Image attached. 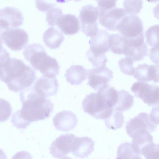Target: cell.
<instances>
[{"label":"cell","instance_id":"cell-1","mask_svg":"<svg viewBox=\"0 0 159 159\" xmlns=\"http://www.w3.org/2000/svg\"><path fill=\"white\" fill-rule=\"evenodd\" d=\"M20 97L22 107L13 114L11 120L17 128L26 129L31 123L49 117L53 111L54 104L50 100L37 95L31 87L21 91Z\"/></svg>","mask_w":159,"mask_h":159},{"label":"cell","instance_id":"cell-2","mask_svg":"<svg viewBox=\"0 0 159 159\" xmlns=\"http://www.w3.org/2000/svg\"><path fill=\"white\" fill-rule=\"evenodd\" d=\"M36 78L35 70L18 58H11L0 67V80L13 92H18L30 87Z\"/></svg>","mask_w":159,"mask_h":159},{"label":"cell","instance_id":"cell-3","mask_svg":"<svg viewBox=\"0 0 159 159\" xmlns=\"http://www.w3.org/2000/svg\"><path fill=\"white\" fill-rule=\"evenodd\" d=\"M23 54L33 67L43 76L55 77L58 74L60 67L57 61L48 55L41 44L35 43L29 44L24 49Z\"/></svg>","mask_w":159,"mask_h":159},{"label":"cell","instance_id":"cell-4","mask_svg":"<svg viewBox=\"0 0 159 159\" xmlns=\"http://www.w3.org/2000/svg\"><path fill=\"white\" fill-rule=\"evenodd\" d=\"M82 105L85 113L97 119L103 120L111 114L113 107L111 96L105 89L87 95Z\"/></svg>","mask_w":159,"mask_h":159},{"label":"cell","instance_id":"cell-5","mask_svg":"<svg viewBox=\"0 0 159 159\" xmlns=\"http://www.w3.org/2000/svg\"><path fill=\"white\" fill-rule=\"evenodd\" d=\"M97 7L91 4L83 6L80 11L79 17L81 31L91 37L96 35L98 28L97 22L99 15Z\"/></svg>","mask_w":159,"mask_h":159},{"label":"cell","instance_id":"cell-6","mask_svg":"<svg viewBox=\"0 0 159 159\" xmlns=\"http://www.w3.org/2000/svg\"><path fill=\"white\" fill-rule=\"evenodd\" d=\"M159 122L152 118L145 112H141L126 122L125 129L127 134L130 137L134 134L146 131L150 133L156 129Z\"/></svg>","mask_w":159,"mask_h":159},{"label":"cell","instance_id":"cell-7","mask_svg":"<svg viewBox=\"0 0 159 159\" xmlns=\"http://www.w3.org/2000/svg\"><path fill=\"white\" fill-rule=\"evenodd\" d=\"M131 90L136 97L141 99L148 106H158L159 93L158 85L138 81L133 84Z\"/></svg>","mask_w":159,"mask_h":159},{"label":"cell","instance_id":"cell-8","mask_svg":"<svg viewBox=\"0 0 159 159\" xmlns=\"http://www.w3.org/2000/svg\"><path fill=\"white\" fill-rule=\"evenodd\" d=\"M116 30L127 39L136 37L144 33L142 22L136 15L125 16L117 25Z\"/></svg>","mask_w":159,"mask_h":159},{"label":"cell","instance_id":"cell-9","mask_svg":"<svg viewBox=\"0 0 159 159\" xmlns=\"http://www.w3.org/2000/svg\"><path fill=\"white\" fill-rule=\"evenodd\" d=\"M2 41L11 50L18 51L27 44L29 38L26 32L20 28H9L2 35Z\"/></svg>","mask_w":159,"mask_h":159},{"label":"cell","instance_id":"cell-10","mask_svg":"<svg viewBox=\"0 0 159 159\" xmlns=\"http://www.w3.org/2000/svg\"><path fill=\"white\" fill-rule=\"evenodd\" d=\"M144 39V33L134 38L126 39V46L122 54L131 58L134 61L143 60L147 55L148 51Z\"/></svg>","mask_w":159,"mask_h":159},{"label":"cell","instance_id":"cell-11","mask_svg":"<svg viewBox=\"0 0 159 159\" xmlns=\"http://www.w3.org/2000/svg\"><path fill=\"white\" fill-rule=\"evenodd\" d=\"M113 72L106 67L89 69L87 70V84L98 92L109 85V82L113 78Z\"/></svg>","mask_w":159,"mask_h":159},{"label":"cell","instance_id":"cell-12","mask_svg":"<svg viewBox=\"0 0 159 159\" xmlns=\"http://www.w3.org/2000/svg\"><path fill=\"white\" fill-rule=\"evenodd\" d=\"M76 137L72 134L60 135L52 142L49 148L50 154L55 158H59L70 153Z\"/></svg>","mask_w":159,"mask_h":159},{"label":"cell","instance_id":"cell-13","mask_svg":"<svg viewBox=\"0 0 159 159\" xmlns=\"http://www.w3.org/2000/svg\"><path fill=\"white\" fill-rule=\"evenodd\" d=\"M58 85V80L55 77L43 75L36 80L31 88L38 96L46 98L57 94Z\"/></svg>","mask_w":159,"mask_h":159},{"label":"cell","instance_id":"cell-14","mask_svg":"<svg viewBox=\"0 0 159 159\" xmlns=\"http://www.w3.org/2000/svg\"><path fill=\"white\" fill-rule=\"evenodd\" d=\"M126 15L123 8L115 7L107 10L100 11L99 22L107 30L115 31L119 23Z\"/></svg>","mask_w":159,"mask_h":159},{"label":"cell","instance_id":"cell-15","mask_svg":"<svg viewBox=\"0 0 159 159\" xmlns=\"http://www.w3.org/2000/svg\"><path fill=\"white\" fill-rule=\"evenodd\" d=\"M110 35L106 30H98L96 35L89 41L90 48L86 53L87 56H97L109 52L108 39Z\"/></svg>","mask_w":159,"mask_h":159},{"label":"cell","instance_id":"cell-16","mask_svg":"<svg viewBox=\"0 0 159 159\" xmlns=\"http://www.w3.org/2000/svg\"><path fill=\"white\" fill-rule=\"evenodd\" d=\"M53 122L57 130L68 132L72 130L77 125L78 119L73 112L64 111L56 114L53 119Z\"/></svg>","mask_w":159,"mask_h":159},{"label":"cell","instance_id":"cell-17","mask_svg":"<svg viewBox=\"0 0 159 159\" xmlns=\"http://www.w3.org/2000/svg\"><path fill=\"white\" fill-rule=\"evenodd\" d=\"M133 77L139 82H147L153 81L159 82V65L140 64L135 68Z\"/></svg>","mask_w":159,"mask_h":159},{"label":"cell","instance_id":"cell-18","mask_svg":"<svg viewBox=\"0 0 159 159\" xmlns=\"http://www.w3.org/2000/svg\"><path fill=\"white\" fill-rule=\"evenodd\" d=\"M94 142L88 137L76 136L72 145L71 152L77 157H87L94 150Z\"/></svg>","mask_w":159,"mask_h":159},{"label":"cell","instance_id":"cell-19","mask_svg":"<svg viewBox=\"0 0 159 159\" xmlns=\"http://www.w3.org/2000/svg\"><path fill=\"white\" fill-rule=\"evenodd\" d=\"M56 25L61 32L66 34L72 35L80 30L79 19L74 15H62L57 20Z\"/></svg>","mask_w":159,"mask_h":159},{"label":"cell","instance_id":"cell-20","mask_svg":"<svg viewBox=\"0 0 159 159\" xmlns=\"http://www.w3.org/2000/svg\"><path fill=\"white\" fill-rule=\"evenodd\" d=\"M0 19L10 28H13L20 26L24 20L22 12L17 8L11 7H5L0 10Z\"/></svg>","mask_w":159,"mask_h":159},{"label":"cell","instance_id":"cell-21","mask_svg":"<svg viewBox=\"0 0 159 159\" xmlns=\"http://www.w3.org/2000/svg\"><path fill=\"white\" fill-rule=\"evenodd\" d=\"M43 39L45 45L51 49H56L64 40L62 32L57 28L52 27L48 28L43 34Z\"/></svg>","mask_w":159,"mask_h":159},{"label":"cell","instance_id":"cell-22","mask_svg":"<svg viewBox=\"0 0 159 159\" xmlns=\"http://www.w3.org/2000/svg\"><path fill=\"white\" fill-rule=\"evenodd\" d=\"M87 70L81 65H72L66 70V80L72 85L80 84L86 79Z\"/></svg>","mask_w":159,"mask_h":159},{"label":"cell","instance_id":"cell-23","mask_svg":"<svg viewBox=\"0 0 159 159\" xmlns=\"http://www.w3.org/2000/svg\"><path fill=\"white\" fill-rule=\"evenodd\" d=\"M134 96L124 89L118 91V98L114 108L123 112L128 111L132 107L134 103Z\"/></svg>","mask_w":159,"mask_h":159},{"label":"cell","instance_id":"cell-24","mask_svg":"<svg viewBox=\"0 0 159 159\" xmlns=\"http://www.w3.org/2000/svg\"><path fill=\"white\" fill-rule=\"evenodd\" d=\"M109 49L114 53L117 54H123L126 46L125 39L119 34L110 35L108 39Z\"/></svg>","mask_w":159,"mask_h":159},{"label":"cell","instance_id":"cell-25","mask_svg":"<svg viewBox=\"0 0 159 159\" xmlns=\"http://www.w3.org/2000/svg\"><path fill=\"white\" fill-rule=\"evenodd\" d=\"M104 120L108 129L116 130L121 128L124 123L123 112L113 108L111 114Z\"/></svg>","mask_w":159,"mask_h":159},{"label":"cell","instance_id":"cell-26","mask_svg":"<svg viewBox=\"0 0 159 159\" xmlns=\"http://www.w3.org/2000/svg\"><path fill=\"white\" fill-rule=\"evenodd\" d=\"M142 0H124V9L127 15H136L143 7Z\"/></svg>","mask_w":159,"mask_h":159},{"label":"cell","instance_id":"cell-27","mask_svg":"<svg viewBox=\"0 0 159 159\" xmlns=\"http://www.w3.org/2000/svg\"><path fill=\"white\" fill-rule=\"evenodd\" d=\"M141 155L145 159H159V145L153 142L146 144L142 148Z\"/></svg>","mask_w":159,"mask_h":159},{"label":"cell","instance_id":"cell-28","mask_svg":"<svg viewBox=\"0 0 159 159\" xmlns=\"http://www.w3.org/2000/svg\"><path fill=\"white\" fill-rule=\"evenodd\" d=\"M147 43L150 46L159 45V25H155L149 27L145 33Z\"/></svg>","mask_w":159,"mask_h":159},{"label":"cell","instance_id":"cell-29","mask_svg":"<svg viewBox=\"0 0 159 159\" xmlns=\"http://www.w3.org/2000/svg\"><path fill=\"white\" fill-rule=\"evenodd\" d=\"M135 154L132 148L131 143L125 142L118 146L117 157L115 159H130Z\"/></svg>","mask_w":159,"mask_h":159},{"label":"cell","instance_id":"cell-30","mask_svg":"<svg viewBox=\"0 0 159 159\" xmlns=\"http://www.w3.org/2000/svg\"><path fill=\"white\" fill-rule=\"evenodd\" d=\"M134 61L130 57H125L121 59L118 62L120 70L123 74L129 76L133 75L135 70Z\"/></svg>","mask_w":159,"mask_h":159},{"label":"cell","instance_id":"cell-31","mask_svg":"<svg viewBox=\"0 0 159 159\" xmlns=\"http://www.w3.org/2000/svg\"><path fill=\"white\" fill-rule=\"evenodd\" d=\"M62 15V10L55 6L47 11L46 20L48 25L54 26L56 25L57 20Z\"/></svg>","mask_w":159,"mask_h":159},{"label":"cell","instance_id":"cell-32","mask_svg":"<svg viewBox=\"0 0 159 159\" xmlns=\"http://www.w3.org/2000/svg\"><path fill=\"white\" fill-rule=\"evenodd\" d=\"M11 112L12 108L10 103L4 99L0 98V122L7 120Z\"/></svg>","mask_w":159,"mask_h":159},{"label":"cell","instance_id":"cell-33","mask_svg":"<svg viewBox=\"0 0 159 159\" xmlns=\"http://www.w3.org/2000/svg\"><path fill=\"white\" fill-rule=\"evenodd\" d=\"M98 7L99 11L110 9L116 6L117 0H97Z\"/></svg>","mask_w":159,"mask_h":159},{"label":"cell","instance_id":"cell-34","mask_svg":"<svg viewBox=\"0 0 159 159\" xmlns=\"http://www.w3.org/2000/svg\"><path fill=\"white\" fill-rule=\"evenodd\" d=\"M36 7L39 11H47L52 7L55 6L53 2H47L45 1H36Z\"/></svg>","mask_w":159,"mask_h":159},{"label":"cell","instance_id":"cell-35","mask_svg":"<svg viewBox=\"0 0 159 159\" xmlns=\"http://www.w3.org/2000/svg\"><path fill=\"white\" fill-rule=\"evenodd\" d=\"M159 45L152 47L149 50V56L151 60L154 63L158 64Z\"/></svg>","mask_w":159,"mask_h":159},{"label":"cell","instance_id":"cell-36","mask_svg":"<svg viewBox=\"0 0 159 159\" xmlns=\"http://www.w3.org/2000/svg\"><path fill=\"white\" fill-rule=\"evenodd\" d=\"M11 159H33L32 156L28 152L22 151L16 152Z\"/></svg>","mask_w":159,"mask_h":159},{"label":"cell","instance_id":"cell-37","mask_svg":"<svg viewBox=\"0 0 159 159\" xmlns=\"http://www.w3.org/2000/svg\"><path fill=\"white\" fill-rule=\"evenodd\" d=\"M0 159H7V157L4 151L0 148Z\"/></svg>","mask_w":159,"mask_h":159},{"label":"cell","instance_id":"cell-38","mask_svg":"<svg viewBox=\"0 0 159 159\" xmlns=\"http://www.w3.org/2000/svg\"><path fill=\"white\" fill-rule=\"evenodd\" d=\"M2 38L0 37V54L5 49L2 46Z\"/></svg>","mask_w":159,"mask_h":159},{"label":"cell","instance_id":"cell-39","mask_svg":"<svg viewBox=\"0 0 159 159\" xmlns=\"http://www.w3.org/2000/svg\"><path fill=\"white\" fill-rule=\"evenodd\" d=\"M130 159H143L140 156L135 155L132 157Z\"/></svg>","mask_w":159,"mask_h":159},{"label":"cell","instance_id":"cell-40","mask_svg":"<svg viewBox=\"0 0 159 159\" xmlns=\"http://www.w3.org/2000/svg\"><path fill=\"white\" fill-rule=\"evenodd\" d=\"M60 159H73L69 157L65 156H64V157H62Z\"/></svg>","mask_w":159,"mask_h":159}]
</instances>
